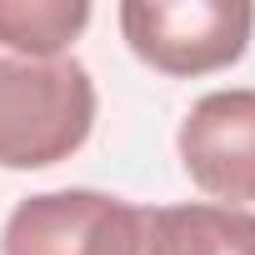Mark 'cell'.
<instances>
[{
	"instance_id": "obj_1",
	"label": "cell",
	"mask_w": 255,
	"mask_h": 255,
	"mask_svg": "<svg viewBox=\"0 0 255 255\" xmlns=\"http://www.w3.org/2000/svg\"><path fill=\"white\" fill-rule=\"evenodd\" d=\"M95 125V80L80 60H25L0 45V165L45 170L75 155Z\"/></svg>"
},
{
	"instance_id": "obj_2",
	"label": "cell",
	"mask_w": 255,
	"mask_h": 255,
	"mask_svg": "<svg viewBox=\"0 0 255 255\" xmlns=\"http://www.w3.org/2000/svg\"><path fill=\"white\" fill-rule=\"evenodd\" d=\"M255 10L245 0H125L120 30L130 50L165 75H210L245 55Z\"/></svg>"
},
{
	"instance_id": "obj_3",
	"label": "cell",
	"mask_w": 255,
	"mask_h": 255,
	"mask_svg": "<svg viewBox=\"0 0 255 255\" xmlns=\"http://www.w3.org/2000/svg\"><path fill=\"white\" fill-rule=\"evenodd\" d=\"M140 205L100 190H50L10 210L0 255H135Z\"/></svg>"
},
{
	"instance_id": "obj_4",
	"label": "cell",
	"mask_w": 255,
	"mask_h": 255,
	"mask_svg": "<svg viewBox=\"0 0 255 255\" xmlns=\"http://www.w3.org/2000/svg\"><path fill=\"white\" fill-rule=\"evenodd\" d=\"M185 175L230 210L255 200V90H215L180 125Z\"/></svg>"
},
{
	"instance_id": "obj_5",
	"label": "cell",
	"mask_w": 255,
	"mask_h": 255,
	"mask_svg": "<svg viewBox=\"0 0 255 255\" xmlns=\"http://www.w3.org/2000/svg\"><path fill=\"white\" fill-rule=\"evenodd\" d=\"M135 255H255V215L230 205H140Z\"/></svg>"
},
{
	"instance_id": "obj_6",
	"label": "cell",
	"mask_w": 255,
	"mask_h": 255,
	"mask_svg": "<svg viewBox=\"0 0 255 255\" xmlns=\"http://www.w3.org/2000/svg\"><path fill=\"white\" fill-rule=\"evenodd\" d=\"M85 25V0H0V45L25 60H60Z\"/></svg>"
}]
</instances>
